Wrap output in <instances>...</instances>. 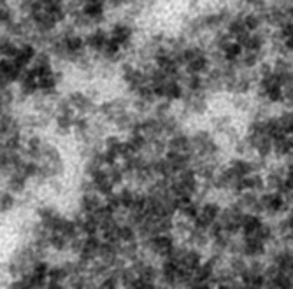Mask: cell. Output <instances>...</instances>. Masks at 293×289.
Returning <instances> with one entry per match:
<instances>
[{"mask_svg": "<svg viewBox=\"0 0 293 289\" xmlns=\"http://www.w3.org/2000/svg\"><path fill=\"white\" fill-rule=\"evenodd\" d=\"M2 212H9V210H12L16 207V195L11 191H6L2 193Z\"/></svg>", "mask_w": 293, "mask_h": 289, "instance_id": "obj_1", "label": "cell"}]
</instances>
